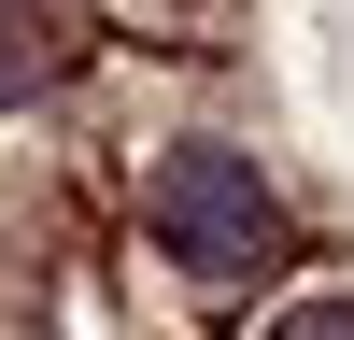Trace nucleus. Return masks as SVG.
<instances>
[{"label":"nucleus","instance_id":"nucleus-1","mask_svg":"<svg viewBox=\"0 0 354 340\" xmlns=\"http://www.w3.org/2000/svg\"><path fill=\"white\" fill-rule=\"evenodd\" d=\"M142 213H156V241L185 255L198 283H241V270H270V255H283L270 185H255V156H227V142H170L156 185H142Z\"/></svg>","mask_w":354,"mask_h":340},{"label":"nucleus","instance_id":"nucleus-2","mask_svg":"<svg viewBox=\"0 0 354 340\" xmlns=\"http://www.w3.org/2000/svg\"><path fill=\"white\" fill-rule=\"evenodd\" d=\"M71 28H85V0H0V100H28V85L57 71Z\"/></svg>","mask_w":354,"mask_h":340},{"label":"nucleus","instance_id":"nucleus-3","mask_svg":"<svg viewBox=\"0 0 354 340\" xmlns=\"http://www.w3.org/2000/svg\"><path fill=\"white\" fill-rule=\"evenodd\" d=\"M270 340H354V298H298V312H283Z\"/></svg>","mask_w":354,"mask_h":340}]
</instances>
